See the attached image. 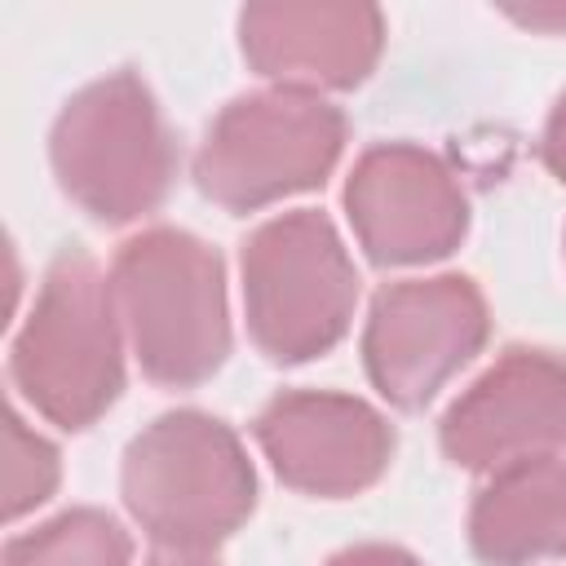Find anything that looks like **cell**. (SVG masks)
I'll list each match as a JSON object with an SVG mask.
<instances>
[{
	"instance_id": "6da1fadb",
	"label": "cell",
	"mask_w": 566,
	"mask_h": 566,
	"mask_svg": "<svg viewBox=\"0 0 566 566\" xmlns=\"http://www.w3.org/2000/svg\"><path fill=\"white\" fill-rule=\"evenodd\" d=\"M111 292L142 371L155 385H203L230 354L221 256L190 230L150 226L119 243Z\"/></svg>"
},
{
	"instance_id": "7a4b0ae2",
	"label": "cell",
	"mask_w": 566,
	"mask_h": 566,
	"mask_svg": "<svg viewBox=\"0 0 566 566\" xmlns=\"http://www.w3.org/2000/svg\"><path fill=\"white\" fill-rule=\"evenodd\" d=\"M13 389L53 424L88 429L124 389V323L115 310L111 274L84 252H62L13 345Z\"/></svg>"
},
{
	"instance_id": "3957f363",
	"label": "cell",
	"mask_w": 566,
	"mask_h": 566,
	"mask_svg": "<svg viewBox=\"0 0 566 566\" xmlns=\"http://www.w3.org/2000/svg\"><path fill=\"white\" fill-rule=\"evenodd\" d=\"M119 491L159 548L208 553L248 522L256 473L230 424L203 411H168L128 442Z\"/></svg>"
},
{
	"instance_id": "277c9868",
	"label": "cell",
	"mask_w": 566,
	"mask_h": 566,
	"mask_svg": "<svg viewBox=\"0 0 566 566\" xmlns=\"http://www.w3.org/2000/svg\"><path fill=\"white\" fill-rule=\"evenodd\" d=\"M49 159L57 186L111 226L155 212L177 177L172 133L137 71L84 84L53 119Z\"/></svg>"
},
{
	"instance_id": "5b68a950",
	"label": "cell",
	"mask_w": 566,
	"mask_h": 566,
	"mask_svg": "<svg viewBox=\"0 0 566 566\" xmlns=\"http://www.w3.org/2000/svg\"><path fill=\"white\" fill-rule=\"evenodd\" d=\"M243 314L256 349L274 363L327 354L354 318L358 270L323 212H283L256 226L239 256Z\"/></svg>"
},
{
	"instance_id": "8992f818",
	"label": "cell",
	"mask_w": 566,
	"mask_h": 566,
	"mask_svg": "<svg viewBox=\"0 0 566 566\" xmlns=\"http://www.w3.org/2000/svg\"><path fill=\"white\" fill-rule=\"evenodd\" d=\"M345 150V115L318 93L256 88L221 106L195 150L199 190L226 212H256L323 186Z\"/></svg>"
},
{
	"instance_id": "52a82bcc",
	"label": "cell",
	"mask_w": 566,
	"mask_h": 566,
	"mask_svg": "<svg viewBox=\"0 0 566 566\" xmlns=\"http://www.w3.org/2000/svg\"><path fill=\"white\" fill-rule=\"evenodd\" d=\"M491 318L473 279L433 274L376 292L363 327V363L380 398L402 411L424 407L486 345Z\"/></svg>"
},
{
	"instance_id": "ba28073f",
	"label": "cell",
	"mask_w": 566,
	"mask_h": 566,
	"mask_svg": "<svg viewBox=\"0 0 566 566\" xmlns=\"http://www.w3.org/2000/svg\"><path fill=\"white\" fill-rule=\"evenodd\" d=\"M345 212L376 265H424L460 248L469 199L455 172L424 146L385 142L358 155L345 181Z\"/></svg>"
},
{
	"instance_id": "9c48e42d",
	"label": "cell",
	"mask_w": 566,
	"mask_h": 566,
	"mask_svg": "<svg viewBox=\"0 0 566 566\" xmlns=\"http://www.w3.org/2000/svg\"><path fill=\"white\" fill-rule=\"evenodd\" d=\"M438 438L447 460L473 473L566 451V358L535 345L504 349L447 407Z\"/></svg>"
},
{
	"instance_id": "30bf717a",
	"label": "cell",
	"mask_w": 566,
	"mask_h": 566,
	"mask_svg": "<svg viewBox=\"0 0 566 566\" xmlns=\"http://www.w3.org/2000/svg\"><path fill=\"white\" fill-rule=\"evenodd\" d=\"M252 433L279 482L318 500L367 491L394 460L389 420L354 394L287 389L261 407Z\"/></svg>"
},
{
	"instance_id": "8fae6325",
	"label": "cell",
	"mask_w": 566,
	"mask_h": 566,
	"mask_svg": "<svg viewBox=\"0 0 566 566\" xmlns=\"http://www.w3.org/2000/svg\"><path fill=\"white\" fill-rule=\"evenodd\" d=\"M239 44L248 66L274 88L323 97L371 75L385 44V18L371 4L270 0L239 13Z\"/></svg>"
},
{
	"instance_id": "7c38bea8",
	"label": "cell",
	"mask_w": 566,
	"mask_h": 566,
	"mask_svg": "<svg viewBox=\"0 0 566 566\" xmlns=\"http://www.w3.org/2000/svg\"><path fill=\"white\" fill-rule=\"evenodd\" d=\"M469 544L486 566L566 557V451L486 473L469 509Z\"/></svg>"
},
{
	"instance_id": "4fadbf2b",
	"label": "cell",
	"mask_w": 566,
	"mask_h": 566,
	"mask_svg": "<svg viewBox=\"0 0 566 566\" xmlns=\"http://www.w3.org/2000/svg\"><path fill=\"white\" fill-rule=\"evenodd\" d=\"M128 531L97 509H66L4 544V566H128Z\"/></svg>"
},
{
	"instance_id": "5bb4252c",
	"label": "cell",
	"mask_w": 566,
	"mask_h": 566,
	"mask_svg": "<svg viewBox=\"0 0 566 566\" xmlns=\"http://www.w3.org/2000/svg\"><path fill=\"white\" fill-rule=\"evenodd\" d=\"M62 464L49 438H40L18 411L4 416V517L18 522L22 513L40 509L57 491Z\"/></svg>"
},
{
	"instance_id": "9a60e30c",
	"label": "cell",
	"mask_w": 566,
	"mask_h": 566,
	"mask_svg": "<svg viewBox=\"0 0 566 566\" xmlns=\"http://www.w3.org/2000/svg\"><path fill=\"white\" fill-rule=\"evenodd\" d=\"M539 150H544L548 172L566 186V93H562V97H557V106L548 111V124H544V142H539Z\"/></svg>"
},
{
	"instance_id": "2e32d148",
	"label": "cell",
	"mask_w": 566,
	"mask_h": 566,
	"mask_svg": "<svg viewBox=\"0 0 566 566\" xmlns=\"http://www.w3.org/2000/svg\"><path fill=\"white\" fill-rule=\"evenodd\" d=\"M327 566H420V562L394 544H354V548H340Z\"/></svg>"
},
{
	"instance_id": "e0dca14e",
	"label": "cell",
	"mask_w": 566,
	"mask_h": 566,
	"mask_svg": "<svg viewBox=\"0 0 566 566\" xmlns=\"http://www.w3.org/2000/svg\"><path fill=\"white\" fill-rule=\"evenodd\" d=\"M517 22L526 27H566V4H553V9H513Z\"/></svg>"
},
{
	"instance_id": "ac0fdd59",
	"label": "cell",
	"mask_w": 566,
	"mask_h": 566,
	"mask_svg": "<svg viewBox=\"0 0 566 566\" xmlns=\"http://www.w3.org/2000/svg\"><path fill=\"white\" fill-rule=\"evenodd\" d=\"M146 566H217L208 553H181V548H159Z\"/></svg>"
}]
</instances>
